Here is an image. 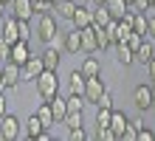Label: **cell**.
I'll list each match as a JSON object with an SVG mask.
<instances>
[{
  "label": "cell",
  "instance_id": "1",
  "mask_svg": "<svg viewBox=\"0 0 155 141\" xmlns=\"http://www.w3.org/2000/svg\"><path fill=\"white\" fill-rule=\"evenodd\" d=\"M34 88H37V93L42 99H51L54 93H59V76H57V71H48L45 68L37 79H34Z\"/></svg>",
  "mask_w": 155,
  "mask_h": 141
},
{
  "label": "cell",
  "instance_id": "2",
  "mask_svg": "<svg viewBox=\"0 0 155 141\" xmlns=\"http://www.w3.org/2000/svg\"><path fill=\"white\" fill-rule=\"evenodd\" d=\"M57 34H59L57 31V17H54L51 12L48 14H37V40L48 45Z\"/></svg>",
  "mask_w": 155,
  "mask_h": 141
},
{
  "label": "cell",
  "instance_id": "3",
  "mask_svg": "<svg viewBox=\"0 0 155 141\" xmlns=\"http://www.w3.org/2000/svg\"><path fill=\"white\" fill-rule=\"evenodd\" d=\"M45 71V65H42V59H40V56H28V59H25L23 65H20V82H34V79H37L40 76V73Z\"/></svg>",
  "mask_w": 155,
  "mask_h": 141
},
{
  "label": "cell",
  "instance_id": "4",
  "mask_svg": "<svg viewBox=\"0 0 155 141\" xmlns=\"http://www.w3.org/2000/svg\"><path fill=\"white\" fill-rule=\"evenodd\" d=\"M0 138H6V141L20 138V119L14 113H3L0 116Z\"/></svg>",
  "mask_w": 155,
  "mask_h": 141
},
{
  "label": "cell",
  "instance_id": "5",
  "mask_svg": "<svg viewBox=\"0 0 155 141\" xmlns=\"http://www.w3.org/2000/svg\"><path fill=\"white\" fill-rule=\"evenodd\" d=\"M104 90H107V88H104V82H102V73H99V76L85 79V93H82V96H85V102L96 105V102H99V96H102Z\"/></svg>",
  "mask_w": 155,
  "mask_h": 141
},
{
  "label": "cell",
  "instance_id": "6",
  "mask_svg": "<svg viewBox=\"0 0 155 141\" xmlns=\"http://www.w3.org/2000/svg\"><path fill=\"white\" fill-rule=\"evenodd\" d=\"M79 37H82V51L85 54H96L99 51V37H96V25L93 23L79 28Z\"/></svg>",
  "mask_w": 155,
  "mask_h": 141
},
{
  "label": "cell",
  "instance_id": "7",
  "mask_svg": "<svg viewBox=\"0 0 155 141\" xmlns=\"http://www.w3.org/2000/svg\"><path fill=\"white\" fill-rule=\"evenodd\" d=\"M0 71H3V90L8 88H14L17 82H20V65L12 62V59H6L3 65H0Z\"/></svg>",
  "mask_w": 155,
  "mask_h": 141
},
{
  "label": "cell",
  "instance_id": "8",
  "mask_svg": "<svg viewBox=\"0 0 155 141\" xmlns=\"http://www.w3.org/2000/svg\"><path fill=\"white\" fill-rule=\"evenodd\" d=\"M12 17H17V20H31L34 17V3L31 0H12Z\"/></svg>",
  "mask_w": 155,
  "mask_h": 141
},
{
  "label": "cell",
  "instance_id": "9",
  "mask_svg": "<svg viewBox=\"0 0 155 141\" xmlns=\"http://www.w3.org/2000/svg\"><path fill=\"white\" fill-rule=\"evenodd\" d=\"M71 23H74V28H85V25H90V23H93V8H90V6H79V3H76Z\"/></svg>",
  "mask_w": 155,
  "mask_h": 141
},
{
  "label": "cell",
  "instance_id": "10",
  "mask_svg": "<svg viewBox=\"0 0 155 141\" xmlns=\"http://www.w3.org/2000/svg\"><path fill=\"white\" fill-rule=\"evenodd\" d=\"M48 102V107H51V113H54V119H57V124H62V119L68 116V102L59 96V93H54L51 99H45Z\"/></svg>",
  "mask_w": 155,
  "mask_h": 141
},
{
  "label": "cell",
  "instance_id": "11",
  "mask_svg": "<svg viewBox=\"0 0 155 141\" xmlns=\"http://www.w3.org/2000/svg\"><path fill=\"white\" fill-rule=\"evenodd\" d=\"M40 59H42V65H45L48 71H57L59 62H62V48H57V45H48V48L42 51Z\"/></svg>",
  "mask_w": 155,
  "mask_h": 141
},
{
  "label": "cell",
  "instance_id": "12",
  "mask_svg": "<svg viewBox=\"0 0 155 141\" xmlns=\"http://www.w3.org/2000/svg\"><path fill=\"white\" fill-rule=\"evenodd\" d=\"M133 102L138 110H150L152 107V90L147 88V85H138V88L133 90Z\"/></svg>",
  "mask_w": 155,
  "mask_h": 141
},
{
  "label": "cell",
  "instance_id": "13",
  "mask_svg": "<svg viewBox=\"0 0 155 141\" xmlns=\"http://www.w3.org/2000/svg\"><path fill=\"white\" fill-rule=\"evenodd\" d=\"M62 51L65 54H79L82 51V37H79V28L62 34Z\"/></svg>",
  "mask_w": 155,
  "mask_h": 141
},
{
  "label": "cell",
  "instance_id": "14",
  "mask_svg": "<svg viewBox=\"0 0 155 141\" xmlns=\"http://www.w3.org/2000/svg\"><path fill=\"white\" fill-rule=\"evenodd\" d=\"M0 40L6 42H17L20 40V34H17V17H3V31H0Z\"/></svg>",
  "mask_w": 155,
  "mask_h": 141
},
{
  "label": "cell",
  "instance_id": "15",
  "mask_svg": "<svg viewBox=\"0 0 155 141\" xmlns=\"http://www.w3.org/2000/svg\"><path fill=\"white\" fill-rule=\"evenodd\" d=\"M28 56H31V48H28V42H25V40H17V42L12 45V54H8V59H12V62L23 65Z\"/></svg>",
  "mask_w": 155,
  "mask_h": 141
},
{
  "label": "cell",
  "instance_id": "16",
  "mask_svg": "<svg viewBox=\"0 0 155 141\" xmlns=\"http://www.w3.org/2000/svg\"><path fill=\"white\" fill-rule=\"evenodd\" d=\"M113 51H116V62H118V65H124V68L135 62V54H133V48H130L127 42H116V45H113Z\"/></svg>",
  "mask_w": 155,
  "mask_h": 141
},
{
  "label": "cell",
  "instance_id": "17",
  "mask_svg": "<svg viewBox=\"0 0 155 141\" xmlns=\"http://www.w3.org/2000/svg\"><path fill=\"white\" fill-rule=\"evenodd\" d=\"M74 8H76L74 0H54V14H57V20H71V17H74Z\"/></svg>",
  "mask_w": 155,
  "mask_h": 141
},
{
  "label": "cell",
  "instance_id": "18",
  "mask_svg": "<svg viewBox=\"0 0 155 141\" xmlns=\"http://www.w3.org/2000/svg\"><path fill=\"white\" fill-rule=\"evenodd\" d=\"M104 8L110 12L113 20H121L124 12H130V3H127V0H104Z\"/></svg>",
  "mask_w": 155,
  "mask_h": 141
},
{
  "label": "cell",
  "instance_id": "19",
  "mask_svg": "<svg viewBox=\"0 0 155 141\" xmlns=\"http://www.w3.org/2000/svg\"><path fill=\"white\" fill-rule=\"evenodd\" d=\"M79 73H82L85 79H90V76H99V73H102V65H99V59H93V56H87V59L79 65Z\"/></svg>",
  "mask_w": 155,
  "mask_h": 141
},
{
  "label": "cell",
  "instance_id": "20",
  "mask_svg": "<svg viewBox=\"0 0 155 141\" xmlns=\"http://www.w3.org/2000/svg\"><path fill=\"white\" fill-rule=\"evenodd\" d=\"M133 54H135V62H141V65H147V62L152 59V42L147 40V37H144V40H141V45H138V48H135Z\"/></svg>",
  "mask_w": 155,
  "mask_h": 141
},
{
  "label": "cell",
  "instance_id": "21",
  "mask_svg": "<svg viewBox=\"0 0 155 141\" xmlns=\"http://www.w3.org/2000/svg\"><path fill=\"white\" fill-rule=\"evenodd\" d=\"M34 113H37V119L42 121V127H45V130H51L54 124H57V119H54V113H51V107H48V102H42V105L34 110Z\"/></svg>",
  "mask_w": 155,
  "mask_h": 141
},
{
  "label": "cell",
  "instance_id": "22",
  "mask_svg": "<svg viewBox=\"0 0 155 141\" xmlns=\"http://www.w3.org/2000/svg\"><path fill=\"white\" fill-rule=\"evenodd\" d=\"M127 121H130V119H127L124 113H118V110L113 107V116H110V130L116 133V138H121V133H124V127H127Z\"/></svg>",
  "mask_w": 155,
  "mask_h": 141
},
{
  "label": "cell",
  "instance_id": "23",
  "mask_svg": "<svg viewBox=\"0 0 155 141\" xmlns=\"http://www.w3.org/2000/svg\"><path fill=\"white\" fill-rule=\"evenodd\" d=\"M42 130H45V127H42V121L37 119V113H31L28 121H25V138H31V141H34V138L42 133Z\"/></svg>",
  "mask_w": 155,
  "mask_h": 141
},
{
  "label": "cell",
  "instance_id": "24",
  "mask_svg": "<svg viewBox=\"0 0 155 141\" xmlns=\"http://www.w3.org/2000/svg\"><path fill=\"white\" fill-rule=\"evenodd\" d=\"M113 17H110V12L104 8V3H99L96 8H93V25H99V28H104L107 23H110Z\"/></svg>",
  "mask_w": 155,
  "mask_h": 141
},
{
  "label": "cell",
  "instance_id": "25",
  "mask_svg": "<svg viewBox=\"0 0 155 141\" xmlns=\"http://www.w3.org/2000/svg\"><path fill=\"white\" fill-rule=\"evenodd\" d=\"M65 102H68V113H82V110H85V105H87L85 96H79V93H71Z\"/></svg>",
  "mask_w": 155,
  "mask_h": 141
},
{
  "label": "cell",
  "instance_id": "26",
  "mask_svg": "<svg viewBox=\"0 0 155 141\" xmlns=\"http://www.w3.org/2000/svg\"><path fill=\"white\" fill-rule=\"evenodd\" d=\"M71 93H79V96L85 93V76H82L79 71L71 73Z\"/></svg>",
  "mask_w": 155,
  "mask_h": 141
},
{
  "label": "cell",
  "instance_id": "27",
  "mask_svg": "<svg viewBox=\"0 0 155 141\" xmlns=\"http://www.w3.org/2000/svg\"><path fill=\"white\" fill-rule=\"evenodd\" d=\"M110 116H113L110 107H99L96 110V127H110Z\"/></svg>",
  "mask_w": 155,
  "mask_h": 141
},
{
  "label": "cell",
  "instance_id": "28",
  "mask_svg": "<svg viewBox=\"0 0 155 141\" xmlns=\"http://www.w3.org/2000/svg\"><path fill=\"white\" fill-rule=\"evenodd\" d=\"M34 3V14H48L54 12V0H31Z\"/></svg>",
  "mask_w": 155,
  "mask_h": 141
},
{
  "label": "cell",
  "instance_id": "29",
  "mask_svg": "<svg viewBox=\"0 0 155 141\" xmlns=\"http://www.w3.org/2000/svg\"><path fill=\"white\" fill-rule=\"evenodd\" d=\"M62 124H65L68 130H74V127H82V113H68V116L62 119Z\"/></svg>",
  "mask_w": 155,
  "mask_h": 141
},
{
  "label": "cell",
  "instance_id": "30",
  "mask_svg": "<svg viewBox=\"0 0 155 141\" xmlns=\"http://www.w3.org/2000/svg\"><path fill=\"white\" fill-rule=\"evenodd\" d=\"M17 34H20V40H25V42L31 40V25H28V20H17Z\"/></svg>",
  "mask_w": 155,
  "mask_h": 141
},
{
  "label": "cell",
  "instance_id": "31",
  "mask_svg": "<svg viewBox=\"0 0 155 141\" xmlns=\"http://www.w3.org/2000/svg\"><path fill=\"white\" fill-rule=\"evenodd\" d=\"M141 40H144L141 34H135V31H127V37H124L121 42H127V45H130V48L135 51V48H138V45H141Z\"/></svg>",
  "mask_w": 155,
  "mask_h": 141
},
{
  "label": "cell",
  "instance_id": "32",
  "mask_svg": "<svg viewBox=\"0 0 155 141\" xmlns=\"http://www.w3.org/2000/svg\"><path fill=\"white\" fill-rule=\"evenodd\" d=\"M96 138H99V141H116V133H113L110 127H99V130H96Z\"/></svg>",
  "mask_w": 155,
  "mask_h": 141
},
{
  "label": "cell",
  "instance_id": "33",
  "mask_svg": "<svg viewBox=\"0 0 155 141\" xmlns=\"http://www.w3.org/2000/svg\"><path fill=\"white\" fill-rule=\"evenodd\" d=\"M135 136H138V127H135V124H130V121H127V127H124V133H121V138H127V141H135Z\"/></svg>",
  "mask_w": 155,
  "mask_h": 141
},
{
  "label": "cell",
  "instance_id": "34",
  "mask_svg": "<svg viewBox=\"0 0 155 141\" xmlns=\"http://www.w3.org/2000/svg\"><path fill=\"white\" fill-rule=\"evenodd\" d=\"M96 107H110L113 110V96H110V93H102V96H99V102H96Z\"/></svg>",
  "mask_w": 155,
  "mask_h": 141
},
{
  "label": "cell",
  "instance_id": "35",
  "mask_svg": "<svg viewBox=\"0 0 155 141\" xmlns=\"http://www.w3.org/2000/svg\"><path fill=\"white\" fill-rule=\"evenodd\" d=\"M68 133H71V138H74V141H85V138H87L85 127H74V130H68Z\"/></svg>",
  "mask_w": 155,
  "mask_h": 141
},
{
  "label": "cell",
  "instance_id": "36",
  "mask_svg": "<svg viewBox=\"0 0 155 141\" xmlns=\"http://www.w3.org/2000/svg\"><path fill=\"white\" fill-rule=\"evenodd\" d=\"M135 138H138V141H152V138H155V133H152L150 127H141V130H138V136H135Z\"/></svg>",
  "mask_w": 155,
  "mask_h": 141
},
{
  "label": "cell",
  "instance_id": "37",
  "mask_svg": "<svg viewBox=\"0 0 155 141\" xmlns=\"http://www.w3.org/2000/svg\"><path fill=\"white\" fill-rule=\"evenodd\" d=\"M96 37H99V48H107V45H110V40H107V34H104V28L96 25Z\"/></svg>",
  "mask_w": 155,
  "mask_h": 141
},
{
  "label": "cell",
  "instance_id": "38",
  "mask_svg": "<svg viewBox=\"0 0 155 141\" xmlns=\"http://www.w3.org/2000/svg\"><path fill=\"white\" fill-rule=\"evenodd\" d=\"M147 37H152V40H155V12L147 17Z\"/></svg>",
  "mask_w": 155,
  "mask_h": 141
},
{
  "label": "cell",
  "instance_id": "39",
  "mask_svg": "<svg viewBox=\"0 0 155 141\" xmlns=\"http://www.w3.org/2000/svg\"><path fill=\"white\" fill-rule=\"evenodd\" d=\"M144 68H147V73H150V79L155 82V56H152V59H150L147 65H144Z\"/></svg>",
  "mask_w": 155,
  "mask_h": 141
},
{
  "label": "cell",
  "instance_id": "40",
  "mask_svg": "<svg viewBox=\"0 0 155 141\" xmlns=\"http://www.w3.org/2000/svg\"><path fill=\"white\" fill-rule=\"evenodd\" d=\"M3 113H8V105H6V96H3V90H0V116Z\"/></svg>",
  "mask_w": 155,
  "mask_h": 141
},
{
  "label": "cell",
  "instance_id": "41",
  "mask_svg": "<svg viewBox=\"0 0 155 141\" xmlns=\"http://www.w3.org/2000/svg\"><path fill=\"white\" fill-rule=\"evenodd\" d=\"M51 138H54V136H51V130H42V133L37 136V141H51Z\"/></svg>",
  "mask_w": 155,
  "mask_h": 141
},
{
  "label": "cell",
  "instance_id": "42",
  "mask_svg": "<svg viewBox=\"0 0 155 141\" xmlns=\"http://www.w3.org/2000/svg\"><path fill=\"white\" fill-rule=\"evenodd\" d=\"M3 17H6V3L0 0V20H3Z\"/></svg>",
  "mask_w": 155,
  "mask_h": 141
},
{
  "label": "cell",
  "instance_id": "43",
  "mask_svg": "<svg viewBox=\"0 0 155 141\" xmlns=\"http://www.w3.org/2000/svg\"><path fill=\"white\" fill-rule=\"evenodd\" d=\"M150 90H152V107H155V82L150 85Z\"/></svg>",
  "mask_w": 155,
  "mask_h": 141
},
{
  "label": "cell",
  "instance_id": "44",
  "mask_svg": "<svg viewBox=\"0 0 155 141\" xmlns=\"http://www.w3.org/2000/svg\"><path fill=\"white\" fill-rule=\"evenodd\" d=\"M0 90H3V71H0Z\"/></svg>",
  "mask_w": 155,
  "mask_h": 141
},
{
  "label": "cell",
  "instance_id": "45",
  "mask_svg": "<svg viewBox=\"0 0 155 141\" xmlns=\"http://www.w3.org/2000/svg\"><path fill=\"white\" fill-rule=\"evenodd\" d=\"M90 3H93V6H99V3H104V0H90Z\"/></svg>",
  "mask_w": 155,
  "mask_h": 141
},
{
  "label": "cell",
  "instance_id": "46",
  "mask_svg": "<svg viewBox=\"0 0 155 141\" xmlns=\"http://www.w3.org/2000/svg\"><path fill=\"white\" fill-rule=\"evenodd\" d=\"M150 12H155V0H152V6H150Z\"/></svg>",
  "mask_w": 155,
  "mask_h": 141
},
{
  "label": "cell",
  "instance_id": "47",
  "mask_svg": "<svg viewBox=\"0 0 155 141\" xmlns=\"http://www.w3.org/2000/svg\"><path fill=\"white\" fill-rule=\"evenodd\" d=\"M152 56H155V40H152Z\"/></svg>",
  "mask_w": 155,
  "mask_h": 141
},
{
  "label": "cell",
  "instance_id": "48",
  "mask_svg": "<svg viewBox=\"0 0 155 141\" xmlns=\"http://www.w3.org/2000/svg\"><path fill=\"white\" fill-rule=\"evenodd\" d=\"M3 3H6V6H8V3H12V0H3Z\"/></svg>",
  "mask_w": 155,
  "mask_h": 141
},
{
  "label": "cell",
  "instance_id": "49",
  "mask_svg": "<svg viewBox=\"0 0 155 141\" xmlns=\"http://www.w3.org/2000/svg\"><path fill=\"white\" fill-rule=\"evenodd\" d=\"M0 65H3V56H0Z\"/></svg>",
  "mask_w": 155,
  "mask_h": 141
},
{
  "label": "cell",
  "instance_id": "50",
  "mask_svg": "<svg viewBox=\"0 0 155 141\" xmlns=\"http://www.w3.org/2000/svg\"><path fill=\"white\" fill-rule=\"evenodd\" d=\"M127 3H130V6H133V0H127Z\"/></svg>",
  "mask_w": 155,
  "mask_h": 141
},
{
  "label": "cell",
  "instance_id": "51",
  "mask_svg": "<svg viewBox=\"0 0 155 141\" xmlns=\"http://www.w3.org/2000/svg\"><path fill=\"white\" fill-rule=\"evenodd\" d=\"M147 3H150V6H152V0H147Z\"/></svg>",
  "mask_w": 155,
  "mask_h": 141
}]
</instances>
